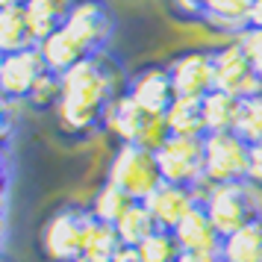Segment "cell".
<instances>
[{
  "mask_svg": "<svg viewBox=\"0 0 262 262\" xmlns=\"http://www.w3.org/2000/svg\"><path fill=\"white\" fill-rule=\"evenodd\" d=\"M121 92L124 85L118 83V68H112L106 56H89L74 65L62 74V103L56 109L62 133L85 139L106 130V112Z\"/></svg>",
  "mask_w": 262,
  "mask_h": 262,
  "instance_id": "1",
  "label": "cell"
},
{
  "mask_svg": "<svg viewBox=\"0 0 262 262\" xmlns=\"http://www.w3.org/2000/svg\"><path fill=\"white\" fill-rule=\"evenodd\" d=\"M92 224L89 206L62 203L38 227V253L45 262H83L85 233Z\"/></svg>",
  "mask_w": 262,
  "mask_h": 262,
  "instance_id": "2",
  "label": "cell"
},
{
  "mask_svg": "<svg viewBox=\"0 0 262 262\" xmlns=\"http://www.w3.org/2000/svg\"><path fill=\"white\" fill-rule=\"evenodd\" d=\"M106 133L118 144H139L144 150H159L171 139L165 115L144 112L127 92H121L106 112Z\"/></svg>",
  "mask_w": 262,
  "mask_h": 262,
  "instance_id": "3",
  "label": "cell"
},
{
  "mask_svg": "<svg viewBox=\"0 0 262 262\" xmlns=\"http://www.w3.org/2000/svg\"><path fill=\"white\" fill-rule=\"evenodd\" d=\"M106 183L118 186L130 201L144 203L162 186V174L156 165V154L139 144H115L106 165Z\"/></svg>",
  "mask_w": 262,
  "mask_h": 262,
  "instance_id": "4",
  "label": "cell"
},
{
  "mask_svg": "<svg viewBox=\"0 0 262 262\" xmlns=\"http://www.w3.org/2000/svg\"><path fill=\"white\" fill-rule=\"evenodd\" d=\"M201 203L221 238L233 236L236 230L250 224L253 218H259V201H256V191L248 183L206 186L201 191Z\"/></svg>",
  "mask_w": 262,
  "mask_h": 262,
  "instance_id": "5",
  "label": "cell"
},
{
  "mask_svg": "<svg viewBox=\"0 0 262 262\" xmlns=\"http://www.w3.org/2000/svg\"><path fill=\"white\" fill-rule=\"evenodd\" d=\"M156 165L162 174V183L186 186V189H206V156H203V139H177L171 136L156 150Z\"/></svg>",
  "mask_w": 262,
  "mask_h": 262,
  "instance_id": "6",
  "label": "cell"
},
{
  "mask_svg": "<svg viewBox=\"0 0 262 262\" xmlns=\"http://www.w3.org/2000/svg\"><path fill=\"white\" fill-rule=\"evenodd\" d=\"M206 156V186H227L248 180L250 144L236 133H209L203 136Z\"/></svg>",
  "mask_w": 262,
  "mask_h": 262,
  "instance_id": "7",
  "label": "cell"
},
{
  "mask_svg": "<svg viewBox=\"0 0 262 262\" xmlns=\"http://www.w3.org/2000/svg\"><path fill=\"white\" fill-rule=\"evenodd\" d=\"M65 30L85 48L89 56H103L115 33V18L109 0H71Z\"/></svg>",
  "mask_w": 262,
  "mask_h": 262,
  "instance_id": "8",
  "label": "cell"
},
{
  "mask_svg": "<svg viewBox=\"0 0 262 262\" xmlns=\"http://www.w3.org/2000/svg\"><path fill=\"white\" fill-rule=\"evenodd\" d=\"M212 59H215V89L218 92H227V95L238 97V100L262 95V77L250 65L248 53L238 45V38L215 45Z\"/></svg>",
  "mask_w": 262,
  "mask_h": 262,
  "instance_id": "9",
  "label": "cell"
},
{
  "mask_svg": "<svg viewBox=\"0 0 262 262\" xmlns=\"http://www.w3.org/2000/svg\"><path fill=\"white\" fill-rule=\"evenodd\" d=\"M168 71H171L177 97L203 100L209 92H215L212 48H186V50H180V53H174V56L168 59Z\"/></svg>",
  "mask_w": 262,
  "mask_h": 262,
  "instance_id": "10",
  "label": "cell"
},
{
  "mask_svg": "<svg viewBox=\"0 0 262 262\" xmlns=\"http://www.w3.org/2000/svg\"><path fill=\"white\" fill-rule=\"evenodd\" d=\"M124 92L144 109V112H154V115H165L171 103L177 100L174 92V80L168 71V62H150L142 65L130 74V80L124 83Z\"/></svg>",
  "mask_w": 262,
  "mask_h": 262,
  "instance_id": "11",
  "label": "cell"
},
{
  "mask_svg": "<svg viewBox=\"0 0 262 262\" xmlns=\"http://www.w3.org/2000/svg\"><path fill=\"white\" fill-rule=\"evenodd\" d=\"M48 71L38 48L21 50V53H3L0 56V95L3 103H27V97L38 83V77Z\"/></svg>",
  "mask_w": 262,
  "mask_h": 262,
  "instance_id": "12",
  "label": "cell"
},
{
  "mask_svg": "<svg viewBox=\"0 0 262 262\" xmlns=\"http://www.w3.org/2000/svg\"><path fill=\"white\" fill-rule=\"evenodd\" d=\"M201 203V191L186 189V186H174V183H162L159 189L144 201V206L150 209L154 221L159 230H177L180 221Z\"/></svg>",
  "mask_w": 262,
  "mask_h": 262,
  "instance_id": "13",
  "label": "cell"
},
{
  "mask_svg": "<svg viewBox=\"0 0 262 262\" xmlns=\"http://www.w3.org/2000/svg\"><path fill=\"white\" fill-rule=\"evenodd\" d=\"M201 24L224 41L238 38L250 30V0H209Z\"/></svg>",
  "mask_w": 262,
  "mask_h": 262,
  "instance_id": "14",
  "label": "cell"
},
{
  "mask_svg": "<svg viewBox=\"0 0 262 262\" xmlns=\"http://www.w3.org/2000/svg\"><path fill=\"white\" fill-rule=\"evenodd\" d=\"M174 236H177L180 248L186 250V253H221V242H224V238L218 236L215 224L209 221L203 203H198L180 221V227L174 230Z\"/></svg>",
  "mask_w": 262,
  "mask_h": 262,
  "instance_id": "15",
  "label": "cell"
},
{
  "mask_svg": "<svg viewBox=\"0 0 262 262\" xmlns=\"http://www.w3.org/2000/svg\"><path fill=\"white\" fill-rule=\"evenodd\" d=\"M36 48H38V53H41L45 65H48V71H53V74H65V71H71L74 65H80L83 59H89L85 48L65 30V27L56 30L53 36H48L45 41H38Z\"/></svg>",
  "mask_w": 262,
  "mask_h": 262,
  "instance_id": "16",
  "label": "cell"
},
{
  "mask_svg": "<svg viewBox=\"0 0 262 262\" xmlns=\"http://www.w3.org/2000/svg\"><path fill=\"white\" fill-rule=\"evenodd\" d=\"M68 9H71V0H27L24 12H27L33 36H36V45L65 27Z\"/></svg>",
  "mask_w": 262,
  "mask_h": 262,
  "instance_id": "17",
  "label": "cell"
},
{
  "mask_svg": "<svg viewBox=\"0 0 262 262\" xmlns=\"http://www.w3.org/2000/svg\"><path fill=\"white\" fill-rule=\"evenodd\" d=\"M221 262H262V218H253L221 242Z\"/></svg>",
  "mask_w": 262,
  "mask_h": 262,
  "instance_id": "18",
  "label": "cell"
},
{
  "mask_svg": "<svg viewBox=\"0 0 262 262\" xmlns=\"http://www.w3.org/2000/svg\"><path fill=\"white\" fill-rule=\"evenodd\" d=\"M36 48V36L30 30L24 6L0 9V56L3 53H21V50Z\"/></svg>",
  "mask_w": 262,
  "mask_h": 262,
  "instance_id": "19",
  "label": "cell"
},
{
  "mask_svg": "<svg viewBox=\"0 0 262 262\" xmlns=\"http://www.w3.org/2000/svg\"><path fill=\"white\" fill-rule=\"evenodd\" d=\"M168 130L177 139H203L206 136V124H203V109L201 100L191 97H177L171 109L165 112Z\"/></svg>",
  "mask_w": 262,
  "mask_h": 262,
  "instance_id": "20",
  "label": "cell"
},
{
  "mask_svg": "<svg viewBox=\"0 0 262 262\" xmlns=\"http://www.w3.org/2000/svg\"><path fill=\"white\" fill-rule=\"evenodd\" d=\"M203 109V124H206V136L209 133H233L236 130V115H238V97L227 95V92H209L201 100Z\"/></svg>",
  "mask_w": 262,
  "mask_h": 262,
  "instance_id": "21",
  "label": "cell"
},
{
  "mask_svg": "<svg viewBox=\"0 0 262 262\" xmlns=\"http://www.w3.org/2000/svg\"><path fill=\"white\" fill-rule=\"evenodd\" d=\"M121 245L118 230L112 224H103V221H95L89 224V233H85V248H83V262H112L118 256Z\"/></svg>",
  "mask_w": 262,
  "mask_h": 262,
  "instance_id": "22",
  "label": "cell"
},
{
  "mask_svg": "<svg viewBox=\"0 0 262 262\" xmlns=\"http://www.w3.org/2000/svg\"><path fill=\"white\" fill-rule=\"evenodd\" d=\"M133 203H136V201H130L118 186H112V183L103 180V183L95 189V198H92V203H89V212H92L95 221H103V224L115 227Z\"/></svg>",
  "mask_w": 262,
  "mask_h": 262,
  "instance_id": "23",
  "label": "cell"
},
{
  "mask_svg": "<svg viewBox=\"0 0 262 262\" xmlns=\"http://www.w3.org/2000/svg\"><path fill=\"white\" fill-rule=\"evenodd\" d=\"M115 230H118L124 248H139L144 238H150L159 227H156L154 215H150V209L144 203H133L130 209L124 212V218L115 224Z\"/></svg>",
  "mask_w": 262,
  "mask_h": 262,
  "instance_id": "24",
  "label": "cell"
},
{
  "mask_svg": "<svg viewBox=\"0 0 262 262\" xmlns=\"http://www.w3.org/2000/svg\"><path fill=\"white\" fill-rule=\"evenodd\" d=\"M238 139L253 147V144H262V95L245 97L238 100V115H236V130H233Z\"/></svg>",
  "mask_w": 262,
  "mask_h": 262,
  "instance_id": "25",
  "label": "cell"
},
{
  "mask_svg": "<svg viewBox=\"0 0 262 262\" xmlns=\"http://www.w3.org/2000/svg\"><path fill=\"white\" fill-rule=\"evenodd\" d=\"M139 256L142 262H180L183 248L171 230H156L154 236L139 245Z\"/></svg>",
  "mask_w": 262,
  "mask_h": 262,
  "instance_id": "26",
  "label": "cell"
},
{
  "mask_svg": "<svg viewBox=\"0 0 262 262\" xmlns=\"http://www.w3.org/2000/svg\"><path fill=\"white\" fill-rule=\"evenodd\" d=\"M62 103V74L45 71L38 77V83L33 85V92L27 97V106L36 109V112H50V109H59Z\"/></svg>",
  "mask_w": 262,
  "mask_h": 262,
  "instance_id": "27",
  "label": "cell"
},
{
  "mask_svg": "<svg viewBox=\"0 0 262 262\" xmlns=\"http://www.w3.org/2000/svg\"><path fill=\"white\" fill-rule=\"evenodd\" d=\"M209 0H168V12L180 24H201Z\"/></svg>",
  "mask_w": 262,
  "mask_h": 262,
  "instance_id": "28",
  "label": "cell"
},
{
  "mask_svg": "<svg viewBox=\"0 0 262 262\" xmlns=\"http://www.w3.org/2000/svg\"><path fill=\"white\" fill-rule=\"evenodd\" d=\"M238 45L248 53V59H250V65L256 68V74L262 77V30H256V27L245 30V33L238 36Z\"/></svg>",
  "mask_w": 262,
  "mask_h": 262,
  "instance_id": "29",
  "label": "cell"
},
{
  "mask_svg": "<svg viewBox=\"0 0 262 262\" xmlns=\"http://www.w3.org/2000/svg\"><path fill=\"white\" fill-rule=\"evenodd\" d=\"M248 183L253 191L262 194V144H253L250 147V159H248Z\"/></svg>",
  "mask_w": 262,
  "mask_h": 262,
  "instance_id": "30",
  "label": "cell"
},
{
  "mask_svg": "<svg viewBox=\"0 0 262 262\" xmlns=\"http://www.w3.org/2000/svg\"><path fill=\"white\" fill-rule=\"evenodd\" d=\"M250 27L262 30V0H250Z\"/></svg>",
  "mask_w": 262,
  "mask_h": 262,
  "instance_id": "31",
  "label": "cell"
},
{
  "mask_svg": "<svg viewBox=\"0 0 262 262\" xmlns=\"http://www.w3.org/2000/svg\"><path fill=\"white\" fill-rule=\"evenodd\" d=\"M112 262H142V256H139V248H121L118 256Z\"/></svg>",
  "mask_w": 262,
  "mask_h": 262,
  "instance_id": "32",
  "label": "cell"
},
{
  "mask_svg": "<svg viewBox=\"0 0 262 262\" xmlns=\"http://www.w3.org/2000/svg\"><path fill=\"white\" fill-rule=\"evenodd\" d=\"M27 0H0V9H12V6H24Z\"/></svg>",
  "mask_w": 262,
  "mask_h": 262,
  "instance_id": "33",
  "label": "cell"
},
{
  "mask_svg": "<svg viewBox=\"0 0 262 262\" xmlns=\"http://www.w3.org/2000/svg\"><path fill=\"white\" fill-rule=\"evenodd\" d=\"M3 262H9V259H3Z\"/></svg>",
  "mask_w": 262,
  "mask_h": 262,
  "instance_id": "34",
  "label": "cell"
}]
</instances>
